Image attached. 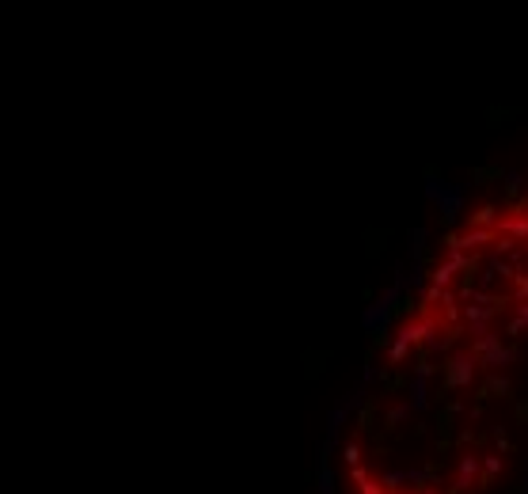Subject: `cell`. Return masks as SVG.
<instances>
[{"label": "cell", "mask_w": 528, "mask_h": 494, "mask_svg": "<svg viewBox=\"0 0 528 494\" xmlns=\"http://www.w3.org/2000/svg\"><path fill=\"white\" fill-rule=\"evenodd\" d=\"M483 479V456L479 453H464L456 460V475H453V494H468L471 486H479Z\"/></svg>", "instance_id": "obj_1"}, {"label": "cell", "mask_w": 528, "mask_h": 494, "mask_svg": "<svg viewBox=\"0 0 528 494\" xmlns=\"http://www.w3.org/2000/svg\"><path fill=\"white\" fill-rule=\"evenodd\" d=\"M502 471H505V456L502 453H483V479H479V486H490Z\"/></svg>", "instance_id": "obj_2"}, {"label": "cell", "mask_w": 528, "mask_h": 494, "mask_svg": "<svg viewBox=\"0 0 528 494\" xmlns=\"http://www.w3.org/2000/svg\"><path fill=\"white\" fill-rule=\"evenodd\" d=\"M342 464H346V468H357V464H361V445H357L354 437L342 445Z\"/></svg>", "instance_id": "obj_3"}, {"label": "cell", "mask_w": 528, "mask_h": 494, "mask_svg": "<svg viewBox=\"0 0 528 494\" xmlns=\"http://www.w3.org/2000/svg\"><path fill=\"white\" fill-rule=\"evenodd\" d=\"M320 494H335V475L327 468V456H320Z\"/></svg>", "instance_id": "obj_4"}, {"label": "cell", "mask_w": 528, "mask_h": 494, "mask_svg": "<svg viewBox=\"0 0 528 494\" xmlns=\"http://www.w3.org/2000/svg\"><path fill=\"white\" fill-rule=\"evenodd\" d=\"M357 494H388V486L380 483L376 475H369L365 483H357Z\"/></svg>", "instance_id": "obj_5"}, {"label": "cell", "mask_w": 528, "mask_h": 494, "mask_svg": "<svg viewBox=\"0 0 528 494\" xmlns=\"http://www.w3.org/2000/svg\"><path fill=\"white\" fill-rule=\"evenodd\" d=\"M418 494H437V491H433V486L426 483V486H418Z\"/></svg>", "instance_id": "obj_6"}]
</instances>
